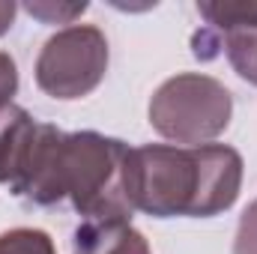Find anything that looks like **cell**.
Here are the masks:
<instances>
[{
	"label": "cell",
	"instance_id": "1",
	"mask_svg": "<svg viewBox=\"0 0 257 254\" xmlns=\"http://www.w3.org/2000/svg\"><path fill=\"white\" fill-rule=\"evenodd\" d=\"M242 189V156L224 144L128 147L123 191L132 212L153 218H212L230 209Z\"/></svg>",
	"mask_w": 257,
	"mask_h": 254
},
{
	"label": "cell",
	"instance_id": "11",
	"mask_svg": "<svg viewBox=\"0 0 257 254\" xmlns=\"http://www.w3.org/2000/svg\"><path fill=\"white\" fill-rule=\"evenodd\" d=\"M18 90V69H15V60L0 51V111L12 105V96Z\"/></svg>",
	"mask_w": 257,
	"mask_h": 254
},
{
	"label": "cell",
	"instance_id": "9",
	"mask_svg": "<svg viewBox=\"0 0 257 254\" xmlns=\"http://www.w3.org/2000/svg\"><path fill=\"white\" fill-rule=\"evenodd\" d=\"M24 9L45 24H72V18L87 12V3H27Z\"/></svg>",
	"mask_w": 257,
	"mask_h": 254
},
{
	"label": "cell",
	"instance_id": "10",
	"mask_svg": "<svg viewBox=\"0 0 257 254\" xmlns=\"http://www.w3.org/2000/svg\"><path fill=\"white\" fill-rule=\"evenodd\" d=\"M233 254H257V200L239 218L236 239H233Z\"/></svg>",
	"mask_w": 257,
	"mask_h": 254
},
{
	"label": "cell",
	"instance_id": "5",
	"mask_svg": "<svg viewBox=\"0 0 257 254\" xmlns=\"http://www.w3.org/2000/svg\"><path fill=\"white\" fill-rule=\"evenodd\" d=\"M197 12L206 18L192 39L197 60L227 57L233 72L257 84V0H212L197 3Z\"/></svg>",
	"mask_w": 257,
	"mask_h": 254
},
{
	"label": "cell",
	"instance_id": "12",
	"mask_svg": "<svg viewBox=\"0 0 257 254\" xmlns=\"http://www.w3.org/2000/svg\"><path fill=\"white\" fill-rule=\"evenodd\" d=\"M15 9H18V6H15L12 0H0V36L12 27V21H15Z\"/></svg>",
	"mask_w": 257,
	"mask_h": 254
},
{
	"label": "cell",
	"instance_id": "7",
	"mask_svg": "<svg viewBox=\"0 0 257 254\" xmlns=\"http://www.w3.org/2000/svg\"><path fill=\"white\" fill-rule=\"evenodd\" d=\"M72 254H153L150 242L141 230L132 227L128 218L117 215H99L84 218L75 227Z\"/></svg>",
	"mask_w": 257,
	"mask_h": 254
},
{
	"label": "cell",
	"instance_id": "8",
	"mask_svg": "<svg viewBox=\"0 0 257 254\" xmlns=\"http://www.w3.org/2000/svg\"><path fill=\"white\" fill-rule=\"evenodd\" d=\"M0 254H57V248L45 230L15 227L0 233Z\"/></svg>",
	"mask_w": 257,
	"mask_h": 254
},
{
	"label": "cell",
	"instance_id": "3",
	"mask_svg": "<svg viewBox=\"0 0 257 254\" xmlns=\"http://www.w3.org/2000/svg\"><path fill=\"white\" fill-rule=\"evenodd\" d=\"M230 90L197 72L168 78L150 99V126L180 147H203L230 126Z\"/></svg>",
	"mask_w": 257,
	"mask_h": 254
},
{
	"label": "cell",
	"instance_id": "2",
	"mask_svg": "<svg viewBox=\"0 0 257 254\" xmlns=\"http://www.w3.org/2000/svg\"><path fill=\"white\" fill-rule=\"evenodd\" d=\"M126 153L128 147L117 138H105L99 132L63 135L57 126H51L30 171L12 194L36 206L72 200L84 218H132V206L123 191Z\"/></svg>",
	"mask_w": 257,
	"mask_h": 254
},
{
	"label": "cell",
	"instance_id": "4",
	"mask_svg": "<svg viewBox=\"0 0 257 254\" xmlns=\"http://www.w3.org/2000/svg\"><path fill=\"white\" fill-rule=\"evenodd\" d=\"M108 72V39L93 24H72L54 33L36 57V84L51 99H81Z\"/></svg>",
	"mask_w": 257,
	"mask_h": 254
},
{
	"label": "cell",
	"instance_id": "6",
	"mask_svg": "<svg viewBox=\"0 0 257 254\" xmlns=\"http://www.w3.org/2000/svg\"><path fill=\"white\" fill-rule=\"evenodd\" d=\"M48 132V123H39L21 105L0 111V186L15 189L24 180Z\"/></svg>",
	"mask_w": 257,
	"mask_h": 254
}]
</instances>
